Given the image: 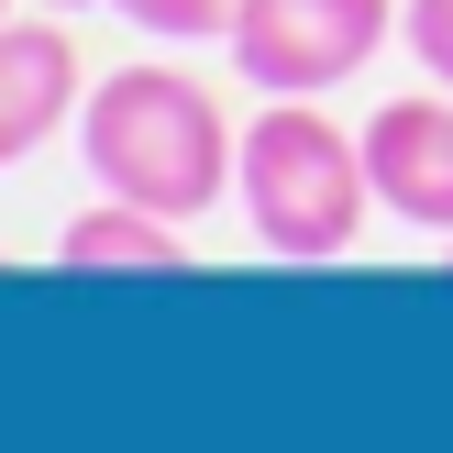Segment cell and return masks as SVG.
I'll return each instance as SVG.
<instances>
[{
  "mask_svg": "<svg viewBox=\"0 0 453 453\" xmlns=\"http://www.w3.org/2000/svg\"><path fill=\"white\" fill-rule=\"evenodd\" d=\"M78 155L100 177V199H144L166 221H199L211 199H233L243 133L221 122V100L177 66H111L78 100Z\"/></svg>",
  "mask_w": 453,
  "mask_h": 453,
  "instance_id": "obj_1",
  "label": "cell"
},
{
  "mask_svg": "<svg viewBox=\"0 0 453 453\" xmlns=\"http://www.w3.org/2000/svg\"><path fill=\"white\" fill-rule=\"evenodd\" d=\"M233 199L255 221L265 255L288 265H332L376 211V177H365V133L321 122L310 100H277L243 122V166H233Z\"/></svg>",
  "mask_w": 453,
  "mask_h": 453,
  "instance_id": "obj_2",
  "label": "cell"
},
{
  "mask_svg": "<svg viewBox=\"0 0 453 453\" xmlns=\"http://www.w3.org/2000/svg\"><path fill=\"white\" fill-rule=\"evenodd\" d=\"M388 22H398V0H255L233 22V66H243V88L310 100V88H343L388 44Z\"/></svg>",
  "mask_w": 453,
  "mask_h": 453,
  "instance_id": "obj_3",
  "label": "cell"
},
{
  "mask_svg": "<svg viewBox=\"0 0 453 453\" xmlns=\"http://www.w3.org/2000/svg\"><path fill=\"white\" fill-rule=\"evenodd\" d=\"M365 177H376V211H398L410 233L453 243V88L376 111L365 122Z\"/></svg>",
  "mask_w": 453,
  "mask_h": 453,
  "instance_id": "obj_4",
  "label": "cell"
},
{
  "mask_svg": "<svg viewBox=\"0 0 453 453\" xmlns=\"http://www.w3.org/2000/svg\"><path fill=\"white\" fill-rule=\"evenodd\" d=\"M66 111H78V44H66V22L56 12L0 22V166H22Z\"/></svg>",
  "mask_w": 453,
  "mask_h": 453,
  "instance_id": "obj_5",
  "label": "cell"
},
{
  "mask_svg": "<svg viewBox=\"0 0 453 453\" xmlns=\"http://www.w3.org/2000/svg\"><path fill=\"white\" fill-rule=\"evenodd\" d=\"M56 265H88V277H155V265H188V243H177L166 211H144V199H100V211H78L56 233Z\"/></svg>",
  "mask_w": 453,
  "mask_h": 453,
  "instance_id": "obj_6",
  "label": "cell"
},
{
  "mask_svg": "<svg viewBox=\"0 0 453 453\" xmlns=\"http://www.w3.org/2000/svg\"><path fill=\"white\" fill-rule=\"evenodd\" d=\"M133 34H166V44H233V22L255 0H111Z\"/></svg>",
  "mask_w": 453,
  "mask_h": 453,
  "instance_id": "obj_7",
  "label": "cell"
},
{
  "mask_svg": "<svg viewBox=\"0 0 453 453\" xmlns=\"http://www.w3.org/2000/svg\"><path fill=\"white\" fill-rule=\"evenodd\" d=\"M398 34H410L420 78H432V88H453V0H410V12H398Z\"/></svg>",
  "mask_w": 453,
  "mask_h": 453,
  "instance_id": "obj_8",
  "label": "cell"
},
{
  "mask_svg": "<svg viewBox=\"0 0 453 453\" xmlns=\"http://www.w3.org/2000/svg\"><path fill=\"white\" fill-rule=\"evenodd\" d=\"M44 12H100V0H44Z\"/></svg>",
  "mask_w": 453,
  "mask_h": 453,
  "instance_id": "obj_9",
  "label": "cell"
},
{
  "mask_svg": "<svg viewBox=\"0 0 453 453\" xmlns=\"http://www.w3.org/2000/svg\"><path fill=\"white\" fill-rule=\"evenodd\" d=\"M0 22H12V0H0Z\"/></svg>",
  "mask_w": 453,
  "mask_h": 453,
  "instance_id": "obj_10",
  "label": "cell"
}]
</instances>
